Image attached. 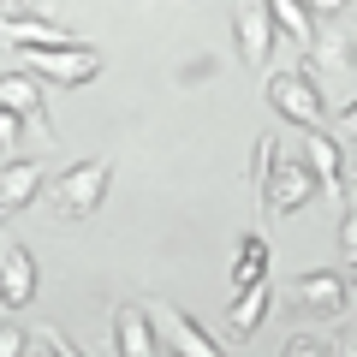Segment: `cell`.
Listing matches in <instances>:
<instances>
[{
    "instance_id": "obj_1",
    "label": "cell",
    "mask_w": 357,
    "mask_h": 357,
    "mask_svg": "<svg viewBox=\"0 0 357 357\" xmlns=\"http://www.w3.org/2000/svg\"><path fill=\"white\" fill-rule=\"evenodd\" d=\"M256 191H262L268 220H286V215H298V208H310L321 197V178L310 173L304 155H280V143L262 137L256 143Z\"/></svg>"
},
{
    "instance_id": "obj_2",
    "label": "cell",
    "mask_w": 357,
    "mask_h": 357,
    "mask_svg": "<svg viewBox=\"0 0 357 357\" xmlns=\"http://www.w3.org/2000/svg\"><path fill=\"white\" fill-rule=\"evenodd\" d=\"M107 191H114V161L89 155V161H72L48 185V208H54V220H89L107 203Z\"/></svg>"
},
{
    "instance_id": "obj_3",
    "label": "cell",
    "mask_w": 357,
    "mask_h": 357,
    "mask_svg": "<svg viewBox=\"0 0 357 357\" xmlns=\"http://www.w3.org/2000/svg\"><path fill=\"white\" fill-rule=\"evenodd\" d=\"M24 72H36L42 84H60V89H84L102 77V54L89 42H72V48H24Z\"/></svg>"
},
{
    "instance_id": "obj_4",
    "label": "cell",
    "mask_w": 357,
    "mask_h": 357,
    "mask_svg": "<svg viewBox=\"0 0 357 357\" xmlns=\"http://www.w3.org/2000/svg\"><path fill=\"white\" fill-rule=\"evenodd\" d=\"M268 107L286 119V126H328V102L310 72H268Z\"/></svg>"
},
{
    "instance_id": "obj_5",
    "label": "cell",
    "mask_w": 357,
    "mask_h": 357,
    "mask_svg": "<svg viewBox=\"0 0 357 357\" xmlns=\"http://www.w3.org/2000/svg\"><path fill=\"white\" fill-rule=\"evenodd\" d=\"M155 333H161V345H173L178 357H227V345H215V333L203 328L197 316H185L178 304H155Z\"/></svg>"
},
{
    "instance_id": "obj_6",
    "label": "cell",
    "mask_w": 357,
    "mask_h": 357,
    "mask_svg": "<svg viewBox=\"0 0 357 357\" xmlns=\"http://www.w3.org/2000/svg\"><path fill=\"white\" fill-rule=\"evenodd\" d=\"M232 42H238V60H244V66H268V60H274L280 30H274L268 0H244L238 13H232Z\"/></svg>"
},
{
    "instance_id": "obj_7",
    "label": "cell",
    "mask_w": 357,
    "mask_h": 357,
    "mask_svg": "<svg viewBox=\"0 0 357 357\" xmlns=\"http://www.w3.org/2000/svg\"><path fill=\"white\" fill-rule=\"evenodd\" d=\"M298 155H304L310 173L321 178V197H345V143L333 137L328 126H304V137H298Z\"/></svg>"
},
{
    "instance_id": "obj_8",
    "label": "cell",
    "mask_w": 357,
    "mask_h": 357,
    "mask_svg": "<svg viewBox=\"0 0 357 357\" xmlns=\"http://www.w3.org/2000/svg\"><path fill=\"white\" fill-rule=\"evenodd\" d=\"M345 292H351V280L333 274V268H310V274H298V280H292V304L298 310H316V316H333V321H340L345 304H351Z\"/></svg>"
},
{
    "instance_id": "obj_9",
    "label": "cell",
    "mask_w": 357,
    "mask_h": 357,
    "mask_svg": "<svg viewBox=\"0 0 357 357\" xmlns=\"http://www.w3.org/2000/svg\"><path fill=\"white\" fill-rule=\"evenodd\" d=\"M6 36H13V48H72V42H84L72 24H60L54 13H6Z\"/></svg>"
},
{
    "instance_id": "obj_10",
    "label": "cell",
    "mask_w": 357,
    "mask_h": 357,
    "mask_svg": "<svg viewBox=\"0 0 357 357\" xmlns=\"http://www.w3.org/2000/svg\"><path fill=\"white\" fill-rule=\"evenodd\" d=\"M0 107H13L36 137H54L48 107H42V77H36V72H6V77H0Z\"/></svg>"
},
{
    "instance_id": "obj_11",
    "label": "cell",
    "mask_w": 357,
    "mask_h": 357,
    "mask_svg": "<svg viewBox=\"0 0 357 357\" xmlns=\"http://www.w3.org/2000/svg\"><path fill=\"white\" fill-rule=\"evenodd\" d=\"M36 304V256L24 244L0 250V310H24Z\"/></svg>"
},
{
    "instance_id": "obj_12",
    "label": "cell",
    "mask_w": 357,
    "mask_h": 357,
    "mask_svg": "<svg viewBox=\"0 0 357 357\" xmlns=\"http://www.w3.org/2000/svg\"><path fill=\"white\" fill-rule=\"evenodd\" d=\"M42 185H48V173H42L36 161H6L0 167V220L24 215V208L42 197Z\"/></svg>"
},
{
    "instance_id": "obj_13",
    "label": "cell",
    "mask_w": 357,
    "mask_h": 357,
    "mask_svg": "<svg viewBox=\"0 0 357 357\" xmlns=\"http://www.w3.org/2000/svg\"><path fill=\"white\" fill-rule=\"evenodd\" d=\"M114 345L119 357H161V333H155V316L137 304H119L114 310Z\"/></svg>"
},
{
    "instance_id": "obj_14",
    "label": "cell",
    "mask_w": 357,
    "mask_h": 357,
    "mask_svg": "<svg viewBox=\"0 0 357 357\" xmlns=\"http://www.w3.org/2000/svg\"><path fill=\"white\" fill-rule=\"evenodd\" d=\"M310 60H316V72H345V66H357V42L340 30V18H316Z\"/></svg>"
},
{
    "instance_id": "obj_15",
    "label": "cell",
    "mask_w": 357,
    "mask_h": 357,
    "mask_svg": "<svg viewBox=\"0 0 357 357\" xmlns=\"http://www.w3.org/2000/svg\"><path fill=\"white\" fill-rule=\"evenodd\" d=\"M268 13H274V30H280L286 42H298V48L310 54V42H316V13H310L304 0H268Z\"/></svg>"
},
{
    "instance_id": "obj_16",
    "label": "cell",
    "mask_w": 357,
    "mask_h": 357,
    "mask_svg": "<svg viewBox=\"0 0 357 357\" xmlns=\"http://www.w3.org/2000/svg\"><path fill=\"white\" fill-rule=\"evenodd\" d=\"M256 280H268V238L262 232H244L238 256H232V286H256Z\"/></svg>"
},
{
    "instance_id": "obj_17",
    "label": "cell",
    "mask_w": 357,
    "mask_h": 357,
    "mask_svg": "<svg viewBox=\"0 0 357 357\" xmlns=\"http://www.w3.org/2000/svg\"><path fill=\"white\" fill-rule=\"evenodd\" d=\"M268 304H274L268 280H256V286H238V298H232V328H238V333H256V328L268 321Z\"/></svg>"
},
{
    "instance_id": "obj_18",
    "label": "cell",
    "mask_w": 357,
    "mask_h": 357,
    "mask_svg": "<svg viewBox=\"0 0 357 357\" xmlns=\"http://www.w3.org/2000/svg\"><path fill=\"white\" fill-rule=\"evenodd\" d=\"M18 137H24V119H18L13 107H0V155H6V161L18 155Z\"/></svg>"
},
{
    "instance_id": "obj_19",
    "label": "cell",
    "mask_w": 357,
    "mask_h": 357,
    "mask_svg": "<svg viewBox=\"0 0 357 357\" xmlns=\"http://www.w3.org/2000/svg\"><path fill=\"white\" fill-rule=\"evenodd\" d=\"M280 357H333L328 340H316V333H292V340L280 345Z\"/></svg>"
},
{
    "instance_id": "obj_20",
    "label": "cell",
    "mask_w": 357,
    "mask_h": 357,
    "mask_svg": "<svg viewBox=\"0 0 357 357\" xmlns=\"http://www.w3.org/2000/svg\"><path fill=\"white\" fill-rule=\"evenodd\" d=\"M340 250L357 262V197H345V215H340Z\"/></svg>"
},
{
    "instance_id": "obj_21",
    "label": "cell",
    "mask_w": 357,
    "mask_h": 357,
    "mask_svg": "<svg viewBox=\"0 0 357 357\" xmlns=\"http://www.w3.org/2000/svg\"><path fill=\"white\" fill-rule=\"evenodd\" d=\"M24 357H60V328H36L24 345Z\"/></svg>"
},
{
    "instance_id": "obj_22",
    "label": "cell",
    "mask_w": 357,
    "mask_h": 357,
    "mask_svg": "<svg viewBox=\"0 0 357 357\" xmlns=\"http://www.w3.org/2000/svg\"><path fill=\"white\" fill-rule=\"evenodd\" d=\"M24 345H30V333H24V328L0 321V357H24Z\"/></svg>"
},
{
    "instance_id": "obj_23",
    "label": "cell",
    "mask_w": 357,
    "mask_h": 357,
    "mask_svg": "<svg viewBox=\"0 0 357 357\" xmlns=\"http://www.w3.org/2000/svg\"><path fill=\"white\" fill-rule=\"evenodd\" d=\"M333 137H340V143H357V102L340 107V126H333Z\"/></svg>"
},
{
    "instance_id": "obj_24",
    "label": "cell",
    "mask_w": 357,
    "mask_h": 357,
    "mask_svg": "<svg viewBox=\"0 0 357 357\" xmlns=\"http://www.w3.org/2000/svg\"><path fill=\"white\" fill-rule=\"evenodd\" d=\"M304 6H310L316 18H340V13H345V0H304Z\"/></svg>"
},
{
    "instance_id": "obj_25",
    "label": "cell",
    "mask_w": 357,
    "mask_h": 357,
    "mask_svg": "<svg viewBox=\"0 0 357 357\" xmlns=\"http://www.w3.org/2000/svg\"><path fill=\"white\" fill-rule=\"evenodd\" d=\"M6 6H13V13H42L48 0H6Z\"/></svg>"
},
{
    "instance_id": "obj_26",
    "label": "cell",
    "mask_w": 357,
    "mask_h": 357,
    "mask_svg": "<svg viewBox=\"0 0 357 357\" xmlns=\"http://www.w3.org/2000/svg\"><path fill=\"white\" fill-rule=\"evenodd\" d=\"M333 357H357V328H351V333L340 340V351H333Z\"/></svg>"
},
{
    "instance_id": "obj_27",
    "label": "cell",
    "mask_w": 357,
    "mask_h": 357,
    "mask_svg": "<svg viewBox=\"0 0 357 357\" xmlns=\"http://www.w3.org/2000/svg\"><path fill=\"white\" fill-rule=\"evenodd\" d=\"M60 357H84V351H77V345H72V340L60 333Z\"/></svg>"
},
{
    "instance_id": "obj_28",
    "label": "cell",
    "mask_w": 357,
    "mask_h": 357,
    "mask_svg": "<svg viewBox=\"0 0 357 357\" xmlns=\"http://www.w3.org/2000/svg\"><path fill=\"white\" fill-rule=\"evenodd\" d=\"M345 13H351V18H357V0H345Z\"/></svg>"
},
{
    "instance_id": "obj_29",
    "label": "cell",
    "mask_w": 357,
    "mask_h": 357,
    "mask_svg": "<svg viewBox=\"0 0 357 357\" xmlns=\"http://www.w3.org/2000/svg\"><path fill=\"white\" fill-rule=\"evenodd\" d=\"M351 286H357V262H351Z\"/></svg>"
},
{
    "instance_id": "obj_30",
    "label": "cell",
    "mask_w": 357,
    "mask_h": 357,
    "mask_svg": "<svg viewBox=\"0 0 357 357\" xmlns=\"http://www.w3.org/2000/svg\"><path fill=\"white\" fill-rule=\"evenodd\" d=\"M0 167H6V155H0Z\"/></svg>"
}]
</instances>
